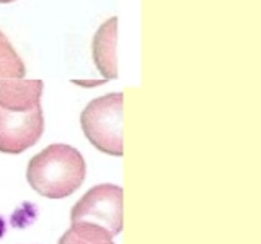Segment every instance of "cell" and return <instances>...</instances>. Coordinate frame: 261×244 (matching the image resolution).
<instances>
[{"mask_svg": "<svg viewBox=\"0 0 261 244\" xmlns=\"http://www.w3.org/2000/svg\"><path fill=\"white\" fill-rule=\"evenodd\" d=\"M85 173V160L77 148L54 143L30 160L27 179L28 184L43 197L64 199L82 186Z\"/></svg>", "mask_w": 261, "mask_h": 244, "instance_id": "1", "label": "cell"}, {"mask_svg": "<svg viewBox=\"0 0 261 244\" xmlns=\"http://www.w3.org/2000/svg\"><path fill=\"white\" fill-rule=\"evenodd\" d=\"M122 106L124 95L110 93L87 104L80 116L82 130L95 148L113 157H122Z\"/></svg>", "mask_w": 261, "mask_h": 244, "instance_id": "2", "label": "cell"}, {"mask_svg": "<svg viewBox=\"0 0 261 244\" xmlns=\"http://www.w3.org/2000/svg\"><path fill=\"white\" fill-rule=\"evenodd\" d=\"M122 197L119 186L98 184L73 205L70 222L101 226L114 238L122 231Z\"/></svg>", "mask_w": 261, "mask_h": 244, "instance_id": "3", "label": "cell"}, {"mask_svg": "<svg viewBox=\"0 0 261 244\" xmlns=\"http://www.w3.org/2000/svg\"><path fill=\"white\" fill-rule=\"evenodd\" d=\"M44 130L43 109L12 111L0 108V153L20 155L35 145Z\"/></svg>", "mask_w": 261, "mask_h": 244, "instance_id": "4", "label": "cell"}, {"mask_svg": "<svg viewBox=\"0 0 261 244\" xmlns=\"http://www.w3.org/2000/svg\"><path fill=\"white\" fill-rule=\"evenodd\" d=\"M43 81L24 78L0 80V108L12 111H31L41 106Z\"/></svg>", "mask_w": 261, "mask_h": 244, "instance_id": "5", "label": "cell"}, {"mask_svg": "<svg viewBox=\"0 0 261 244\" xmlns=\"http://www.w3.org/2000/svg\"><path fill=\"white\" fill-rule=\"evenodd\" d=\"M116 24L118 18L113 16L103 23L93 38V60L105 80L118 78L116 60Z\"/></svg>", "mask_w": 261, "mask_h": 244, "instance_id": "6", "label": "cell"}, {"mask_svg": "<svg viewBox=\"0 0 261 244\" xmlns=\"http://www.w3.org/2000/svg\"><path fill=\"white\" fill-rule=\"evenodd\" d=\"M59 244H114L108 231L92 223H72Z\"/></svg>", "mask_w": 261, "mask_h": 244, "instance_id": "7", "label": "cell"}, {"mask_svg": "<svg viewBox=\"0 0 261 244\" xmlns=\"http://www.w3.org/2000/svg\"><path fill=\"white\" fill-rule=\"evenodd\" d=\"M27 69L18 52L15 51L8 38L0 31V80L2 78H23Z\"/></svg>", "mask_w": 261, "mask_h": 244, "instance_id": "8", "label": "cell"}, {"mask_svg": "<svg viewBox=\"0 0 261 244\" xmlns=\"http://www.w3.org/2000/svg\"><path fill=\"white\" fill-rule=\"evenodd\" d=\"M36 217H38V208H36L35 203L23 202L20 205V208H16L12 214L10 223L13 228H27V226L35 223Z\"/></svg>", "mask_w": 261, "mask_h": 244, "instance_id": "9", "label": "cell"}, {"mask_svg": "<svg viewBox=\"0 0 261 244\" xmlns=\"http://www.w3.org/2000/svg\"><path fill=\"white\" fill-rule=\"evenodd\" d=\"M5 230H7V225H5V220L0 217V238H4L5 234Z\"/></svg>", "mask_w": 261, "mask_h": 244, "instance_id": "10", "label": "cell"}, {"mask_svg": "<svg viewBox=\"0 0 261 244\" xmlns=\"http://www.w3.org/2000/svg\"><path fill=\"white\" fill-rule=\"evenodd\" d=\"M75 83H80V85H90L88 81H75ZM101 81H92V85H100Z\"/></svg>", "mask_w": 261, "mask_h": 244, "instance_id": "11", "label": "cell"}, {"mask_svg": "<svg viewBox=\"0 0 261 244\" xmlns=\"http://www.w3.org/2000/svg\"><path fill=\"white\" fill-rule=\"evenodd\" d=\"M8 2H13V0H0V4H8Z\"/></svg>", "mask_w": 261, "mask_h": 244, "instance_id": "12", "label": "cell"}]
</instances>
